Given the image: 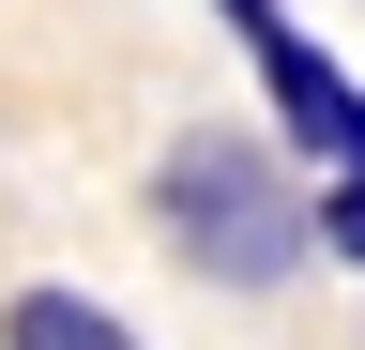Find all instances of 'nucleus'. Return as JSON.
<instances>
[{
    "label": "nucleus",
    "instance_id": "obj_4",
    "mask_svg": "<svg viewBox=\"0 0 365 350\" xmlns=\"http://www.w3.org/2000/svg\"><path fill=\"white\" fill-rule=\"evenodd\" d=\"M319 244H335V259H365V168H350V183H319Z\"/></svg>",
    "mask_w": 365,
    "mask_h": 350
},
{
    "label": "nucleus",
    "instance_id": "obj_1",
    "mask_svg": "<svg viewBox=\"0 0 365 350\" xmlns=\"http://www.w3.org/2000/svg\"><path fill=\"white\" fill-rule=\"evenodd\" d=\"M153 229L198 289H289L319 259V183L289 168V138H244V122H182L153 153Z\"/></svg>",
    "mask_w": 365,
    "mask_h": 350
},
{
    "label": "nucleus",
    "instance_id": "obj_3",
    "mask_svg": "<svg viewBox=\"0 0 365 350\" xmlns=\"http://www.w3.org/2000/svg\"><path fill=\"white\" fill-rule=\"evenodd\" d=\"M0 350H153V335H137L122 304H91V289H61V274H46V289H16V304H0Z\"/></svg>",
    "mask_w": 365,
    "mask_h": 350
},
{
    "label": "nucleus",
    "instance_id": "obj_5",
    "mask_svg": "<svg viewBox=\"0 0 365 350\" xmlns=\"http://www.w3.org/2000/svg\"><path fill=\"white\" fill-rule=\"evenodd\" d=\"M213 16H228V31H259V16H274V0H213Z\"/></svg>",
    "mask_w": 365,
    "mask_h": 350
},
{
    "label": "nucleus",
    "instance_id": "obj_2",
    "mask_svg": "<svg viewBox=\"0 0 365 350\" xmlns=\"http://www.w3.org/2000/svg\"><path fill=\"white\" fill-rule=\"evenodd\" d=\"M244 61H259V92H274V138H289L319 183H350V168H365V76H350L335 46H304L289 16H259Z\"/></svg>",
    "mask_w": 365,
    "mask_h": 350
}]
</instances>
